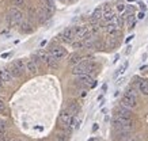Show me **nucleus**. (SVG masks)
<instances>
[{"instance_id": "f03ea898", "label": "nucleus", "mask_w": 148, "mask_h": 141, "mask_svg": "<svg viewBox=\"0 0 148 141\" xmlns=\"http://www.w3.org/2000/svg\"><path fill=\"white\" fill-rule=\"evenodd\" d=\"M113 125L117 129H125V127H130L132 125V119L126 118V117H121V115H116L113 118Z\"/></svg>"}, {"instance_id": "ddd939ff", "label": "nucleus", "mask_w": 148, "mask_h": 141, "mask_svg": "<svg viewBox=\"0 0 148 141\" xmlns=\"http://www.w3.org/2000/svg\"><path fill=\"white\" fill-rule=\"evenodd\" d=\"M21 27H22L23 33H32L33 31V25L30 20H22L21 23Z\"/></svg>"}, {"instance_id": "c756f323", "label": "nucleus", "mask_w": 148, "mask_h": 141, "mask_svg": "<svg viewBox=\"0 0 148 141\" xmlns=\"http://www.w3.org/2000/svg\"><path fill=\"white\" fill-rule=\"evenodd\" d=\"M132 38H135V35H129V37H128V38L125 40V42H130V40H132Z\"/></svg>"}, {"instance_id": "bb28decb", "label": "nucleus", "mask_w": 148, "mask_h": 141, "mask_svg": "<svg viewBox=\"0 0 148 141\" xmlns=\"http://www.w3.org/2000/svg\"><path fill=\"white\" fill-rule=\"evenodd\" d=\"M117 10H118V11H124V10H125V5L122 4V3H118V5H117Z\"/></svg>"}, {"instance_id": "aec40b11", "label": "nucleus", "mask_w": 148, "mask_h": 141, "mask_svg": "<svg viewBox=\"0 0 148 141\" xmlns=\"http://www.w3.org/2000/svg\"><path fill=\"white\" fill-rule=\"evenodd\" d=\"M14 65H15V67L21 71V73H23L25 71H27L26 64L23 63V60H15V61H14Z\"/></svg>"}, {"instance_id": "a878e982", "label": "nucleus", "mask_w": 148, "mask_h": 141, "mask_svg": "<svg viewBox=\"0 0 148 141\" xmlns=\"http://www.w3.org/2000/svg\"><path fill=\"white\" fill-rule=\"evenodd\" d=\"M12 3L15 5H23L25 4V0H12Z\"/></svg>"}, {"instance_id": "4c0bfd02", "label": "nucleus", "mask_w": 148, "mask_h": 141, "mask_svg": "<svg viewBox=\"0 0 148 141\" xmlns=\"http://www.w3.org/2000/svg\"><path fill=\"white\" fill-rule=\"evenodd\" d=\"M0 141H7V138L4 136H0Z\"/></svg>"}, {"instance_id": "4be33fe9", "label": "nucleus", "mask_w": 148, "mask_h": 141, "mask_svg": "<svg viewBox=\"0 0 148 141\" xmlns=\"http://www.w3.org/2000/svg\"><path fill=\"white\" fill-rule=\"evenodd\" d=\"M128 65H129V63H128V61H125V63H124L121 67H120V69H118V71L116 72V75H114V76H117L118 73H124V72H125V69L128 68Z\"/></svg>"}, {"instance_id": "c9c22d12", "label": "nucleus", "mask_w": 148, "mask_h": 141, "mask_svg": "<svg viewBox=\"0 0 148 141\" xmlns=\"http://www.w3.org/2000/svg\"><path fill=\"white\" fill-rule=\"evenodd\" d=\"M137 18H139V19H143V18H144V12H140V14H139V16H137Z\"/></svg>"}, {"instance_id": "2eb2a0df", "label": "nucleus", "mask_w": 148, "mask_h": 141, "mask_svg": "<svg viewBox=\"0 0 148 141\" xmlns=\"http://www.w3.org/2000/svg\"><path fill=\"white\" fill-rule=\"evenodd\" d=\"M117 115H121V117H126V118H130V111L128 107H125V106H122L121 107H118V110H117Z\"/></svg>"}, {"instance_id": "dca6fc26", "label": "nucleus", "mask_w": 148, "mask_h": 141, "mask_svg": "<svg viewBox=\"0 0 148 141\" xmlns=\"http://www.w3.org/2000/svg\"><path fill=\"white\" fill-rule=\"evenodd\" d=\"M106 31H108L110 35H117V34H118V27H117L116 23H108Z\"/></svg>"}, {"instance_id": "0eeeda50", "label": "nucleus", "mask_w": 148, "mask_h": 141, "mask_svg": "<svg viewBox=\"0 0 148 141\" xmlns=\"http://www.w3.org/2000/svg\"><path fill=\"white\" fill-rule=\"evenodd\" d=\"M77 82L80 83V84H83V86H91V87L97 86V83L88 75H80V76H77Z\"/></svg>"}, {"instance_id": "c85d7f7f", "label": "nucleus", "mask_w": 148, "mask_h": 141, "mask_svg": "<svg viewBox=\"0 0 148 141\" xmlns=\"http://www.w3.org/2000/svg\"><path fill=\"white\" fill-rule=\"evenodd\" d=\"M5 127V122L4 121H0V129H4Z\"/></svg>"}, {"instance_id": "6ab92c4d", "label": "nucleus", "mask_w": 148, "mask_h": 141, "mask_svg": "<svg viewBox=\"0 0 148 141\" xmlns=\"http://www.w3.org/2000/svg\"><path fill=\"white\" fill-rule=\"evenodd\" d=\"M26 68H27V71H29L30 73H36L37 69H38L37 68V64L34 63L33 60H29V61L26 63Z\"/></svg>"}, {"instance_id": "4468645a", "label": "nucleus", "mask_w": 148, "mask_h": 141, "mask_svg": "<svg viewBox=\"0 0 148 141\" xmlns=\"http://www.w3.org/2000/svg\"><path fill=\"white\" fill-rule=\"evenodd\" d=\"M67 110L72 114V115H73V117H76L77 113H79V106H77L76 102H71V103H69V106L67 107Z\"/></svg>"}, {"instance_id": "7c9ffc66", "label": "nucleus", "mask_w": 148, "mask_h": 141, "mask_svg": "<svg viewBox=\"0 0 148 141\" xmlns=\"http://www.w3.org/2000/svg\"><path fill=\"white\" fill-rule=\"evenodd\" d=\"M0 109L1 110L4 109V102H3V100H0Z\"/></svg>"}, {"instance_id": "f704fd0d", "label": "nucleus", "mask_w": 148, "mask_h": 141, "mask_svg": "<svg viewBox=\"0 0 148 141\" xmlns=\"http://www.w3.org/2000/svg\"><path fill=\"white\" fill-rule=\"evenodd\" d=\"M130 49H132V46H128V48H126V54H129L130 53Z\"/></svg>"}, {"instance_id": "72a5a7b5", "label": "nucleus", "mask_w": 148, "mask_h": 141, "mask_svg": "<svg viewBox=\"0 0 148 141\" xmlns=\"http://www.w3.org/2000/svg\"><path fill=\"white\" fill-rule=\"evenodd\" d=\"M106 90H108V84H103V87H102V91L105 92V91H106Z\"/></svg>"}, {"instance_id": "f8f14e48", "label": "nucleus", "mask_w": 148, "mask_h": 141, "mask_svg": "<svg viewBox=\"0 0 148 141\" xmlns=\"http://www.w3.org/2000/svg\"><path fill=\"white\" fill-rule=\"evenodd\" d=\"M114 19H116V14L113 12L112 10H109V11H106L105 14H103V20L108 23H113L114 22Z\"/></svg>"}, {"instance_id": "f3484780", "label": "nucleus", "mask_w": 148, "mask_h": 141, "mask_svg": "<svg viewBox=\"0 0 148 141\" xmlns=\"http://www.w3.org/2000/svg\"><path fill=\"white\" fill-rule=\"evenodd\" d=\"M0 79H1V82H10L12 79V76H11L8 69H1L0 71Z\"/></svg>"}, {"instance_id": "6e6552de", "label": "nucleus", "mask_w": 148, "mask_h": 141, "mask_svg": "<svg viewBox=\"0 0 148 141\" xmlns=\"http://www.w3.org/2000/svg\"><path fill=\"white\" fill-rule=\"evenodd\" d=\"M73 38H75V30L72 27H67L63 33V41L64 42H72Z\"/></svg>"}, {"instance_id": "473e14b6", "label": "nucleus", "mask_w": 148, "mask_h": 141, "mask_svg": "<svg viewBox=\"0 0 148 141\" xmlns=\"http://www.w3.org/2000/svg\"><path fill=\"white\" fill-rule=\"evenodd\" d=\"M140 8H141V11L144 12V10H145V5H144L143 3H140Z\"/></svg>"}, {"instance_id": "a19ab883", "label": "nucleus", "mask_w": 148, "mask_h": 141, "mask_svg": "<svg viewBox=\"0 0 148 141\" xmlns=\"http://www.w3.org/2000/svg\"><path fill=\"white\" fill-rule=\"evenodd\" d=\"M7 141H18L16 138H7Z\"/></svg>"}, {"instance_id": "ea45409f", "label": "nucleus", "mask_w": 148, "mask_h": 141, "mask_svg": "<svg viewBox=\"0 0 148 141\" xmlns=\"http://www.w3.org/2000/svg\"><path fill=\"white\" fill-rule=\"evenodd\" d=\"M118 59H120V56H118V54H116V57H114V63H116V61H117V60H118Z\"/></svg>"}, {"instance_id": "37998d69", "label": "nucleus", "mask_w": 148, "mask_h": 141, "mask_svg": "<svg viewBox=\"0 0 148 141\" xmlns=\"http://www.w3.org/2000/svg\"><path fill=\"white\" fill-rule=\"evenodd\" d=\"M0 86H1V82H0Z\"/></svg>"}, {"instance_id": "9d476101", "label": "nucleus", "mask_w": 148, "mask_h": 141, "mask_svg": "<svg viewBox=\"0 0 148 141\" xmlns=\"http://www.w3.org/2000/svg\"><path fill=\"white\" fill-rule=\"evenodd\" d=\"M73 30H75V37H76V38H79V40H80V38L83 40V38H84V35L88 33V29L86 27V26H76Z\"/></svg>"}, {"instance_id": "79ce46f5", "label": "nucleus", "mask_w": 148, "mask_h": 141, "mask_svg": "<svg viewBox=\"0 0 148 141\" xmlns=\"http://www.w3.org/2000/svg\"><path fill=\"white\" fill-rule=\"evenodd\" d=\"M128 1H133V0H128Z\"/></svg>"}, {"instance_id": "a211bd4d", "label": "nucleus", "mask_w": 148, "mask_h": 141, "mask_svg": "<svg viewBox=\"0 0 148 141\" xmlns=\"http://www.w3.org/2000/svg\"><path fill=\"white\" fill-rule=\"evenodd\" d=\"M139 90H140V92H141V94L148 95V82H147V80H140Z\"/></svg>"}, {"instance_id": "9b49d317", "label": "nucleus", "mask_w": 148, "mask_h": 141, "mask_svg": "<svg viewBox=\"0 0 148 141\" xmlns=\"http://www.w3.org/2000/svg\"><path fill=\"white\" fill-rule=\"evenodd\" d=\"M69 65H77V64L82 63V56L79 54V53H73V54H71V57H69Z\"/></svg>"}, {"instance_id": "cd10ccee", "label": "nucleus", "mask_w": 148, "mask_h": 141, "mask_svg": "<svg viewBox=\"0 0 148 141\" xmlns=\"http://www.w3.org/2000/svg\"><path fill=\"white\" fill-rule=\"evenodd\" d=\"M109 46H116V41H114V40H113V38H110V40H109Z\"/></svg>"}, {"instance_id": "c03bdc74", "label": "nucleus", "mask_w": 148, "mask_h": 141, "mask_svg": "<svg viewBox=\"0 0 148 141\" xmlns=\"http://www.w3.org/2000/svg\"><path fill=\"white\" fill-rule=\"evenodd\" d=\"M0 111H1V109H0Z\"/></svg>"}, {"instance_id": "20e7f679", "label": "nucleus", "mask_w": 148, "mask_h": 141, "mask_svg": "<svg viewBox=\"0 0 148 141\" xmlns=\"http://www.w3.org/2000/svg\"><path fill=\"white\" fill-rule=\"evenodd\" d=\"M49 53L53 56L54 59H57V60H61V59H64V57L67 56L65 49H64L63 46H57V45L52 46V48L49 49Z\"/></svg>"}, {"instance_id": "423d86ee", "label": "nucleus", "mask_w": 148, "mask_h": 141, "mask_svg": "<svg viewBox=\"0 0 148 141\" xmlns=\"http://www.w3.org/2000/svg\"><path fill=\"white\" fill-rule=\"evenodd\" d=\"M72 118H73V115H72V114L69 113L68 110H64V111H61V114H60V122L63 123L64 126H67L69 130H72L71 127H69Z\"/></svg>"}, {"instance_id": "39448f33", "label": "nucleus", "mask_w": 148, "mask_h": 141, "mask_svg": "<svg viewBox=\"0 0 148 141\" xmlns=\"http://www.w3.org/2000/svg\"><path fill=\"white\" fill-rule=\"evenodd\" d=\"M121 105L128 107V109H133L136 107V96H132L129 94H125L121 99Z\"/></svg>"}, {"instance_id": "e433bc0d", "label": "nucleus", "mask_w": 148, "mask_h": 141, "mask_svg": "<svg viewBox=\"0 0 148 141\" xmlns=\"http://www.w3.org/2000/svg\"><path fill=\"white\" fill-rule=\"evenodd\" d=\"M122 82H125V79H120V80H118V82H117V84H118V86H120V84H121Z\"/></svg>"}, {"instance_id": "412c9836", "label": "nucleus", "mask_w": 148, "mask_h": 141, "mask_svg": "<svg viewBox=\"0 0 148 141\" xmlns=\"http://www.w3.org/2000/svg\"><path fill=\"white\" fill-rule=\"evenodd\" d=\"M8 71H10V73H11V76H12V78H19V76L22 75V73H21V71H19V69L16 68L14 64H12V67H11Z\"/></svg>"}, {"instance_id": "5701e85b", "label": "nucleus", "mask_w": 148, "mask_h": 141, "mask_svg": "<svg viewBox=\"0 0 148 141\" xmlns=\"http://www.w3.org/2000/svg\"><path fill=\"white\" fill-rule=\"evenodd\" d=\"M72 46H73V49H83V48H84V42H83V41L73 42V44H72Z\"/></svg>"}, {"instance_id": "393cba45", "label": "nucleus", "mask_w": 148, "mask_h": 141, "mask_svg": "<svg viewBox=\"0 0 148 141\" xmlns=\"http://www.w3.org/2000/svg\"><path fill=\"white\" fill-rule=\"evenodd\" d=\"M56 137H57V141H67V134L64 133H58Z\"/></svg>"}, {"instance_id": "58836bf2", "label": "nucleus", "mask_w": 148, "mask_h": 141, "mask_svg": "<svg viewBox=\"0 0 148 141\" xmlns=\"http://www.w3.org/2000/svg\"><path fill=\"white\" fill-rule=\"evenodd\" d=\"M1 57H3V59H7V57H8V53H4V54H1Z\"/></svg>"}, {"instance_id": "b1692460", "label": "nucleus", "mask_w": 148, "mask_h": 141, "mask_svg": "<svg viewBox=\"0 0 148 141\" xmlns=\"http://www.w3.org/2000/svg\"><path fill=\"white\" fill-rule=\"evenodd\" d=\"M98 31H99V26H98V25H95V23H94V25L91 26V29H90V33H91V34H92V35H94V34H97V33H98Z\"/></svg>"}, {"instance_id": "1a4fd4ad", "label": "nucleus", "mask_w": 148, "mask_h": 141, "mask_svg": "<svg viewBox=\"0 0 148 141\" xmlns=\"http://www.w3.org/2000/svg\"><path fill=\"white\" fill-rule=\"evenodd\" d=\"M103 8L102 7H98V8L94 10V12H92V15H91V23L94 25V23H97L101 18H103Z\"/></svg>"}, {"instance_id": "2f4dec72", "label": "nucleus", "mask_w": 148, "mask_h": 141, "mask_svg": "<svg viewBox=\"0 0 148 141\" xmlns=\"http://www.w3.org/2000/svg\"><path fill=\"white\" fill-rule=\"evenodd\" d=\"M92 130H98V123H94V126H92Z\"/></svg>"}, {"instance_id": "f257e3e1", "label": "nucleus", "mask_w": 148, "mask_h": 141, "mask_svg": "<svg viewBox=\"0 0 148 141\" xmlns=\"http://www.w3.org/2000/svg\"><path fill=\"white\" fill-rule=\"evenodd\" d=\"M38 57H40V59L42 60V61H44L48 67H50V68H57V67H58V60L54 59L50 53L40 52V53H38Z\"/></svg>"}, {"instance_id": "7ed1b4c3", "label": "nucleus", "mask_w": 148, "mask_h": 141, "mask_svg": "<svg viewBox=\"0 0 148 141\" xmlns=\"http://www.w3.org/2000/svg\"><path fill=\"white\" fill-rule=\"evenodd\" d=\"M10 23H11V26H16L18 23H22L23 20V14L22 11L18 8H11L10 10Z\"/></svg>"}]
</instances>
